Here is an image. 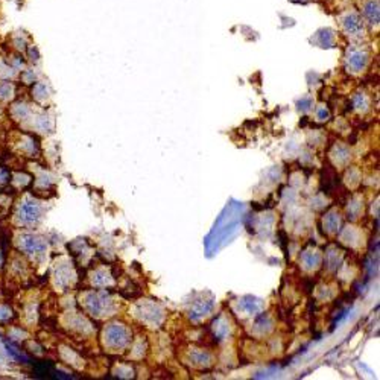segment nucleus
Here are the masks:
<instances>
[{
  "label": "nucleus",
  "instance_id": "9",
  "mask_svg": "<svg viewBox=\"0 0 380 380\" xmlns=\"http://www.w3.org/2000/svg\"><path fill=\"white\" fill-rule=\"evenodd\" d=\"M92 283L93 286H97V287H103L111 283V277L108 276L107 272H105L103 269H97L93 272V277H92Z\"/></svg>",
  "mask_w": 380,
  "mask_h": 380
},
{
  "label": "nucleus",
  "instance_id": "1",
  "mask_svg": "<svg viewBox=\"0 0 380 380\" xmlns=\"http://www.w3.org/2000/svg\"><path fill=\"white\" fill-rule=\"evenodd\" d=\"M43 213L45 210L41 202L31 195H25L14 204L12 221L22 230H32L43 219Z\"/></svg>",
  "mask_w": 380,
  "mask_h": 380
},
{
  "label": "nucleus",
  "instance_id": "3",
  "mask_svg": "<svg viewBox=\"0 0 380 380\" xmlns=\"http://www.w3.org/2000/svg\"><path fill=\"white\" fill-rule=\"evenodd\" d=\"M102 341L105 348L108 347L110 351H120L131 344V332L125 324L111 323L108 326H105Z\"/></svg>",
  "mask_w": 380,
  "mask_h": 380
},
{
  "label": "nucleus",
  "instance_id": "4",
  "mask_svg": "<svg viewBox=\"0 0 380 380\" xmlns=\"http://www.w3.org/2000/svg\"><path fill=\"white\" fill-rule=\"evenodd\" d=\"M81 304L96 318H102V316L108 315L113 309V301L110 300L108 295H103L102 292H84L81 295Z\"/></svg>",
  "mask_w": 380,
  "mask_h": 380
},
{
  "label": "nucleus",
  "instance_id": "8",
  "mask_svg": "<svg viewBox=\"0 0 380 380\" xmlns=\"http://www.w3.org/2000/svg\"><path fill=\"white\" fill-rule=\"evenodd\" d=\"M32 183V178L31 175L28 174H22V172H17L14 175H11V180H9V184L18 190H23L26 186H29Z\"/></svg>",
  "mask_w": 380,
  "mask_h": 380
},
{
  "label": "nucleus",
  "instance_id": "7",
  "mask_svg": "<svg viewBox=\"0 0 380 380\" xmlns=\"http://www.w3.org/2000/svg\"><path fill=\"white\" fill-rule=\"evenodd\" d=\"M15 97V87L9 79L0 81V102H11Z\"/></svg>",
  "mask_w": 380,
  "mask_h": 380
},
{
  "label": "nucleus",
  "instance_id": "5",
  "mask_svg": "<svg viewBox=\"0 0 380 380\" xmlns=\"http://www.w3.org/2000/svg\"><path fill=\"white\" fill-rule=\"evenodd\" d=\"M14 147L25 157H34L38 149L34 137L29 134H17V139L14 140Z\"/></svg>",
  "mask_w": 380,
  "mask_h": 380
},
{
  "label": "nucleus",
  "instance_id": "6",
  "mask_svg": "<svg viewBox=\"0 0 380 380\" xmlns=\"http://www.w3.org/2000/svg\"><path fill=\"white\" fill-rule=\"evenodd\" d=\"M53 279L56 280V285H59L61 287H67L72 285V282L75 280V274L72 271V268L67 266V269H64L61 265H58L55 268V276Z\"/></svg>",
  "mask_w": 380,
  "mask_h": 380
},
{
  "label": "nucleus",
  "instance_id": "11",
  "mask_svg": "<svg viewBox=\"0 0 380 380\" xmlns=\"http://www.w3.org/2000/svg\"><path fill=\"white\" fill-rule=\"evenodd\" d=\"M12 207V198L6 193H0V215H8Z\"/></svg>",
  "mask_w": 380,
  "mask_h": 380
},
{
  "label": "nucleus",
  "instance_id": "13",
  "mask_svg": "<svg viewBox=\"0 0 380 380\" xmlns=\"http://www.w3.org/2000/svg\"><path fill=\"white\" fill-rule=\"evenodd\" d=\"M3 265H5V257H3V252H2V249H0V269L3 268Z\"/></svg>",
  "mask_w": 380,
  "mask_h": 380
},
{
  "label": "nucleus",
  "instance_id": "10",
  "mask_svg": "<svg viewBox=\"0 0 380 380\" xmlns=\"http://www.w3.org/2000/svg\"><path fill=\"white\" fill-rule=\"evenodd\" d=\"M324 227H327V230L332 231V233H334V231L339 230V227H341V218H339V215L333 213V221H332L330 213H329V215L324 218Z\"/></svg>",
  "mask_w": 380,
  "mask_h": 380
},
{
  "label": "nucleus",
  "instance_id": "12",
  "mask_svg": "<svg viewBox=\"0 0 380 380\" xmlns=\"http://www.w3.org/2000/svg\"><path fill=\"white\" fill-rule=\"evenodd\" d=\"M12 318V309L6 304H0V323H9Z\"/></svg>",
  "mask_w": 380,
  "mask_h": 380
},
{
  "label": "nucleus",
  "instance_id": "2",
  "mask_svg": "<svg viewBox=\"0 0 380 380\" xmlns=\"http://www.w3.org/2000/svg\"><path fill=\"white\" fill-rule=\"evenodd\" d=\"M17 252H20L26 259H31L32 262L38 263L41 259L46 256L48 251V242L45 238H41L37 233H32L29 230L18 231L14 239Z\"/></svg>",
  "mask_w": 380,
  "mask_h": 380
}]
</instances>
